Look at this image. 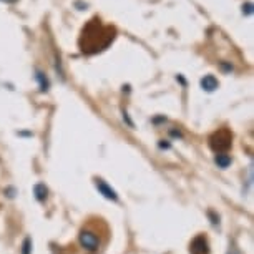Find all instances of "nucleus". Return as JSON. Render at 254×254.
<instances>
[{"label": "nucleus", "instance_id": "nucleus-6", "mask_svg": "<svg viewBox=\"0 0 254 254\" xmlns=\"http://www.w3.org/2000/svg\"><path fill=\"white\" fill-rule=\"evenodd\" d=\"M201 88L204 90V92H214L218 87H219V83H218V80H216V76H213V75H206L204 78H201Z\"/></svg>", "mask_w": 254, "mask_h": 254}, {"label": "nucleus", "instance_id": "nucleus-13", "mask_svg": "<svg viewBox=\"0 0 254 254\" xmlns=\"http://www.w3.org/2000/svg\"><path fill=\"white\" fill-rule=\"evenodd\" d=\"M160 148H166V150H168V148H170V143H163V141H160Z\"/></svg>", "mask_w": 254, "mask_h": 254}, {"label": "nucleus", "instance_id": "nucleus-14", "mask_svg": "<svg viewBox=\"0 0 254 254\" xmlns=\"http://www.w3.org/2000/svg\"><path fill=\"white\" fill-rule=\"evenodd\" d=\"M171 135H173V136H181V133H180V131H176V130H173V131H171Z\"/></svg>", "mask_w": 254, "mask_h": 254}, {"label": "nucleus", "instance_id": "nucleus-11", "mask_svg": "<svg viewBox=\"0 0 254 254\" xmlns=\"http://www.w3.org/2000/svg\"><path fill=\"white\" fill-rule=\"evenodd\" d=\"M243 13H244V15H251V13H253V3L251 2H248V3H244V5H243Z\"/></svg>", "mask_w": 254, "mask_h": 254}, {"label": "nucleus", "instance_id": "nucleus-8", "mask_svg": "<svg viewBox=\"0 0 254 254\" xmlns=\"http://www.w3.org/2000/svg\"><path fill=\"white\" fill-rule=\"evenodd\" d=\"M35 78H37V81H38V85H40V90H42V92H47V90H49V87H50V83H49V78L45 76L44 71L37 70Z\"/></svg>", "mask_w": 254, "mask_h": 254}, {"label": "nucleus", "instance_id": "nucleus-10", "mask_svg": "<svg viewBox=\"0 0 254 254\" xmlns=\"http://www.w3.org/2000/svg\"><path fill=\"white\" fill-rule=\"evenodd\" d=\"M30 253H32V239L25 238L22 244V254H30Z\"/></svg>", "mask_w": 254, "mask_h": 254}, {"label": "nucleus", "instance_id": "nucleus-3", "mask_svg": "<svg viewBox=\"0 0 254 254\" xmlns=\"http://www.w3.org/2000/svg\"><path fill=\"white\" fill-rule=\"evenodd\" d=\"M78 241L81 244V248L87 249L90 253L98 251V248H100V239L97 234L92 231H81L78 236Z\"/></svg>", "mask_w": 254, "mask_h": 254}, {"label": "nucleus", "instance_id": "nucleus-1", "mask_svg": "<svg viewBox=\"0 0 254 254\" xmlns=\"http://www.w3.org/2000/svg\"><path fill=\"white\" fill-rule=\"evenodd\" d=\"M115 38V28L103 27L98 18H93L83 27L80 37V50L83 54H97L105 50Z\"/></svg>", "mask_w": 254, "mask_h": 254}, {"label": "nucleus", "instance_id": "nucleus-15", "mask_svg": "<svg viewBox=\"0 0 254 254\" xmlns=\"http://www.w3.org/2000/svg\"><path fill=\"white\" fill-rule=\"evenodd\" d=\"M3 2H7V3H15L17 0H3Z\"/></svg>", "mask_w": 254, "mask_h": 254}, {"label": "nucleus", "instance_id": "nucleus-4", "mask_svg": "<svg viewBox=\"0 0 254 254\" xmlns=\"http://www.w3.org/2000/svg\"><path fill=\"white\" fill-rule=\"evenodd\" d=\"M95 186H97L98 193L103 196V198H107L110 201H118V194L117 191H115L112 186H110L107 181H103L102 178H97L95 180Z\"/></svg>", "mask_w": 254, "mask_h": 254}, {"label": "nucleus", "instance_id": "nucleus-12", "mask_svg": "<svg viewBox=\"0 0 254 254\" xmlns=\"http://www.w3.org/2000/svg\"><path fill=\"white\" fill-rule=\"evenodd\" d=\"M123 120H125V122L128 123V127H131V128H133V122H131V120H130V117H128V113L125 112V110H123Z\"/></svg>", "mask_w": 254, "mask_h": 254}, {"label": "nucleus", "instance_id": "nucleus-9", "mask_svg": "<svg viewBox=\"0 0 254 254\" xmlns=\"http://www.w3.org/2000/svg\"><path fill=\"white\" fill-rule=\"evenodd\" d=\"M214 161H216V165L219 168H228L231 165V156L226 155V153H218L216 158H214Z\"/></svg>", "mask_w": 254, "mask_h": 254}, {"label": "nucleus", "instance_id": "nucleus-7", "mask_svg": "<svg viewBox=\"0 0 254 254\" xmlns=\"http://www.w3.org/2000/svg\"><path fill=\"white\" fill-rule=\"evenodd\" d=\"M33 194H35L37 201H45L47 196H49V188L44 185V183H37L35 186H33Z\"/></svg>", "mask_w": 254, "mask_h": 254}, {"label": "nucleus", "instance_id": "nucleus-5", "mask_svg": "<svg viewBox=\"0 0 254 254\" xmlns=\"http://www.w3.org/2000/svg\"><path fill=\"white\" fill-rule=\"evenodd\" d=\"M190 253L191 254H208L209 253V244H208V239L204 236H196L193 241L190 244Z\"/></svg>", "mask_w": 254, "mask_h": 254}, {"label": "nucleus", "instance_id": "nucleus-2", "mask_svg": "<svg viewBox=\"0 0 254 254\" xmlns=\"http://www.w3.org/2000/svg\"><path fill=\"white\" fill-rule=\"evenodd\" d=\"M233 143V135L229 133V130H219L209 138V146L213 148L216 153H226L231 148Z\"/></svg>", "mask_w": 254, "mask_h": 254}]
</instances>
